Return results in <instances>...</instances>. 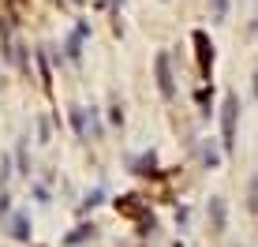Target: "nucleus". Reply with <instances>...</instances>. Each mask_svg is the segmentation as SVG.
<instances>
[{
    "label": "nucleus",
    "instance_id": "f257e3e1",
    "mask_svg": "<svg viewBox=\"0 0 258 247\" xmlns=\"http://www.w3.org/2000/svg\"><path fill=\"white\" fill-rule=\"evenodd\" d=\"M232 135H236V101L228 98V105H225V143L232 146Z\"/></svg>",
    "mask_w": 258,
    "mask_h": 247
},
{
    "label": "nucleus",
    "instance_id": "f03ea898",
    "mask_svg": "<svg viewBox=\"0 0 258 247\" xmlns=\"http://www.w3.org/2000/svg\"><path fill=\"white\" fill-rule=\"evenodd\" d=\"M213 12H217V15H225V0H213Z\"/></svg>",
    "mask_w": 258,
    "mask_h": 247
},
{
    "label": "nucleus",
    "instance_id": "7ed1b4c3",
    "mask_svg": "<svg viewBox=\"0 0 258 247\" xmlns=\"http://www.w3.org/2000/svg\"><path fill=\"white\" fill-rule=\"evenodd\" d=\"M251 210H258V180H254V199H251Z\"/></svg>",
    "mask_w": 258,
    "mask_h": 247
}]
</instances>
